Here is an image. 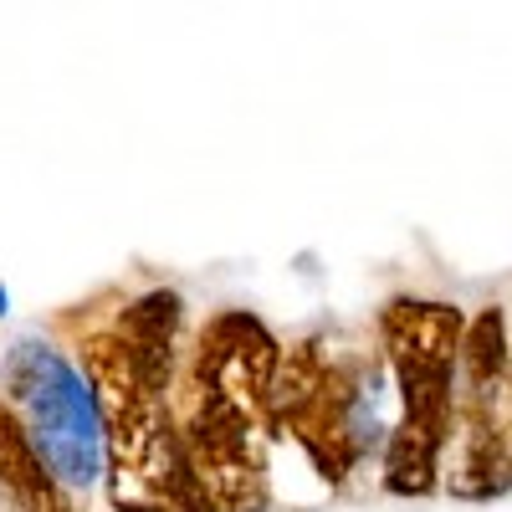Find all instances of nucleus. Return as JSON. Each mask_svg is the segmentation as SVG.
<instances>
[{
    "label": "nucleus",
    "mask_w": 512,
    "mask_h": 512,
    "mask_svg": "<svg viewBox=\"0 0 512 512\" xmlns=\"http://www.w3.org/2000/svg\"><path fill=\"white\" fill-rule=\"evenodd\" d=\"M0 400L11 405L31 451L72 502L93 497L108 482L113 446L98 384L57 338H16L0 359Z\"/></svg>",
    "instance_id": "f257e3e1"
},
{
    "label": "nucleus",
    "mask_w": 512,
    "mask_h": 512,
    "mask_svg": "<svg viewBox=\"0 0 512 512\" xmlns=\"http://www.w3.org/2000/svg\"><path fill=\"white\" fill-rule=\"evenodd\" d=\"M461 344H466V318L446 303L395 297L379 313V354L395 369L405 420H420L451 436L461 400Z\"/></svg>",
    "instance_id": "f03ea898"
},
{
    "label": "nucleus",
    "mask_w": 512,
    "mask_h": 512,
    "mask_svg": "<svg viewBox=\"0 0 512 512\" xmlns=\"http://www.w3.org/2000/svg\"><path fill=\"white\" fill-rule=\"evenodd\" d=\"M0 318H11V287L0 282Z\"/></svg>",
    "instance_id": "7ed1b4c3"
}]
</instances>
